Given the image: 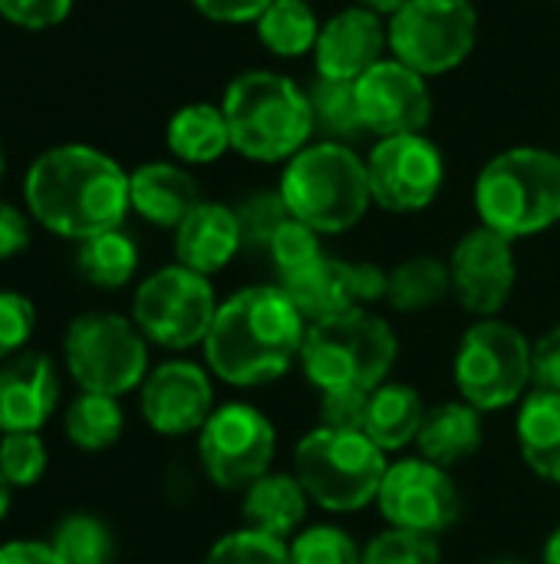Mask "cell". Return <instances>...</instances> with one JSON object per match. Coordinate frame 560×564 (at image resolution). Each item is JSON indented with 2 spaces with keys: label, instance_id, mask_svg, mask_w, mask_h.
<instances>
[{
  "label": "cell",
  "instance_id": "obj_1",
  "mask_svg": "<svg viewBox=\"0 0 560 564\" xmlns=\"http://www.w3.org/2000/svg\"><path fill=\"white\" fill-rule=\"evenodd\" d=\"M304 334L307 321L281 284H251L218 304L201 344L205 367L238 390L267 387L300 360Z\"/></svg>",
  "mask_w": 560,
  "mask_h": 564
},
{
  "label": "cell",
  "instance_id": "obj_2",
  "mask_svg": "<svg viewBox=\"0 0 560 564\" xmlns=\"http://www.w3.org/2000/svg\"><path fill=\"white\" fill-rule=\"evenodd\" d=\"M30 215L53 235L86 241L92 235L122 228L129 202V172L83 142L46 149L23 178Z\"/></svg>",
  "mask_w": 560,
  "mask_h": 564
},
{
  "label": "cell",
  "instance_id": "obj_3",
  "mask_svg": "<svg viewBox=\"0 0 560 564\" xmlns=\"http://www.w3.org/2000/svg\"><path fill=\"white\" fill-rule=\"evenodd\" d=\"M231 149L251 162H290L314 135L307 89L274 69L238 73L221 99Z\"/></svg>",
  "mask_w": 560,
  "mask_h": 564
},
{
  "label": "cell",
  "instance_id": "obj_4",
  "mask_svg": "<svg viewBox=\"0 0 560 564\" xmlns=\"http://www.w3.org/2000/svg\"><path fill=\"white\" fill-rule=\"evenodd\" d=\"M475 212L508 241L541 235L560 221V152L515 145L475 178Z\"/></svg>",
  "mask_w": 560,
  "mask_h": 564
},
{
  "label": "cell",
  "instance_id": "obj_5",
  "mask_svg": "<svg viewBox=\"0 0 560 564\" xmlns=\"http://www.w3.org/2000/svg\"><path fill=\"white\" fill-rule=\"evenodd\" d=\"M281 198L290 215L317 235H343L363 221L373 205L366 159L343 142L304 145L281 175Z\"/></svg>",
  "mask_w": 560,
  "mask_h": 564
},
{
  "label": "cell",
  "instance_id": "obj_6",
  "mask_svg": "<svg viewBox=\"0 0 560 564\" xmlns=\"http://www.w3.org/2000/svg\"><path fill=\"white\" fill-rule=\"evenodd\" d=\"M399 357L396 330L370 307L307 324L300 370L314 390H376L389 380Z\"/></svg>",
  "mask_w": 560,
  "mask_h": 564
},
{
  "label": "cell",
  "instance_id": "obj_7",
  "mask_svg": "<svg viewBox=\"0 0 560 564\" xmlns=\"http://www.w3.org/2000/svg\"><path fill=\"white\" fill-rule=\"evenodd\" d=\"M386 469V453L366 433L317 426L300 436L294 449V476L307 489L310 502L333 516L373 506Z\"/></svg>",
  "mask_w": 560,
  "mask_h": 564
},
{
  "label": "cell",
  "instance_id": "obj_8",
  "mask_svg": "<svg viewBox=\"0 0 560 564\" xmlns=\"http://www.w3.org/2000/svg\"><path fill=\"white\" fill-rule=\"evenodd\" d=\"M452 377L459 400L479 413L518 406L531 390V340L502 317H479L455 347Z\"/></svg>",
  "mask_w": 560,
  "mask_h": 564
},
{
  "label": "cell",
  "instance_id": "obj_9",
  "mask_svg": "<svg viewBox=\"0 0 560 564\" xmlns=\"http://www.w3.org/2000/svg\"><path fill=\"white\" fill-rule=\"evenodd\" d=\"M66 370L86 393L125 397L149 377V340L132 317L112 311L79 314L63 337Z\"/></svg>",
  "mask_w": 560,
  "mask_h": 564
},
{
  "label": "cell",
  "instance_id": "obj_10",
  "mask_svg": "<svg viewBox=\"0 0 560 564\" xmlns=\"http://www.w3.org/2000/svg\"><path fill=\"white\" fill-rule=\"evenodd\" d=\"M218 304L221 301L215 297L211 278L175 261L135 288L132 321L149 344L165 350H191L205 344Z\"/></svg>",
  "mask_w": 560,
  "mask_h": 564
},
{
  "label": "cell",
  "instance_id": "obj_11",
  "mask_svg": "<svg viewBox=\"0 0 560 564\" xmlns=\"http://www.w3.org/2000/svg\"><path fill=\"white\" fill-rule=\"evenodd\" d=\"M479 40L472 0H409L389 17V50L419 76H442L469 59Z\"/></svg>",
  "mask_w": 560,
  "mask_h": 564
},
{
  "label": "cell",
  "instance_id": "obj_12",
  "mask_svg": "<svg viewBox=\"0 0 560 564\" xmlns=\"http://www.w3.org/2000/svg\"><path fill=\"white\" fill-rule=\"evenodd\" d=\"M277 456V430L254 403H221L198 433V463L211 486L244 492L271 473Z\"/></svg>",
  "mask_w": 560,
  "mask_h": 564
},
{
  "label": "cell",
  "instance_id": "obj_13",
  "mask_svg": "<svg viewBox=\"0 0 560 564\" xmlns=\"http://www.w3.org/2000/svg\"><path fill=\"white\" fill-rule=\"evenodd\" d=\"M376 509L393 529H409L422 535L449 532L462 516V496L452 469H442L422 456H406L389 463Z\"/></svg>",
  "mask_w": 560,
  "mask_h": 564
},
{
  "label": "cell",
  "instance_id": "obj_14",
  "mask_svg": "<svg viewBox=\"0 0 560 564\" xmlns=\"http://www.w3.org/2000/svg\"><path fill=\"white\" fill-rule=\"evenodd\" d=\"M370 195L383 212L416 215L426 212L446 182V159L436 142L422 132L389 135L373 145L366 155Z\"/></svg>",
  "mask_w": 560,
  "mask_h": 564
},
{
  "label": "cell",
  "instance_id": "obj_15",
  "mask_svg": "<svg viewBox=\"0 0 560 564\" xmlns=\"http://www.w3.org/2000/svg\"><path fill=\"white\" fill-rule=\"evenodd\" d=\"M386 278L389 271H383L380 264L343 261L323 251L307 268L277 278V284L304 314V321L317 324V321L386 301Z\"/></svg>",
  "mask_w": 560,
  "mask_h": 564
},
{
  "label": "cell",
  "instance_id": "obj_16",
  "mask_svg": "<svg viewBox=\"0 0 560 564\" xmlns=\"http://www.w3.org/2000/svg\"><path fill=\"white\" fill-rule=\"evenodd\" d=\"M449 271H452V294L469 314H475V321L498 317L518 284L515 241L479 225L465 231L452 248Z\"/></svg>",
  "mask_w": 560,
  "mask_h": 564
},
{
  "label": "cell",
  "instance_id": "obj_17",
  "mask_svg": "<svg viewBox=\"0 0 560 564\" xmlns=\"http://www.w3.org/2000/svg\"><path fill=\"white\" fill-rule=\"evenodd\" d=\"M139 410L158 436L201 433L215 413L211 370L195 360H165L152 367L139 387Z\"/></svg>",
  "mask_w": 560,
  "mask_h": 564
},
{
  "label": "cell",
  "instance_id": "obj_18",
  "mask_svg": "<svg viewBox=\"0 0 560 564\" xmlns=\"http://www.w3.org/2000/svg\"><path fill=\"white\" fill-rule=\"evenodd\" d=\"M353 86L363 126L376 139L422 132L432 119V93L426 86V76H419L396 56L370 66Z\"/></svg>",
  "mask_w": 560,
  "mask_h": 564
},
{
  "label": "cell",
  "instance_id": "obj_19",
  "mask_svg": "<svg viewBox=\"0 0 560 564\" xmlns=\"http://www.w3.org/2000/svg\"><path fill=\"white\" fill-rule=\"evenodd\" d=\"M386 46H389V23H383L380 13L360 3L347 7L320 26L314 46L317 76L356 83L370 66L386 59L383 56Z\"/></svg>",
  "mask_w": 560,
  "mask_h": 564
},
{
  "label": "cell",
  "instance_id": "obj_20",
  "mask_svg": "<svg viewBox=\"0 0 560 564\" xmlns=\"http://www.w3.org/2000/svg\"><path fill=\"white\" fill-rule=\"evenodd\" d=\"M59 370L40 350L0 364V433H40L59 406Z\"/></svg>",
  "mask_w": 560,
  "mask_h": 564
},
{
  "label": "cell",
  "instance_id": "obj_21",
  "mask_svg": "<svg viewBox=\"0 0 560 564\" xmlns=\"http://www.w3.org/2000/svg\"><path fill=\"white\" fill-rule=\"evenodd\" d=\"M244 248L241 241V225L238 212L224 202H201L178 228H175V258L178 264L211 278L224 271L238 251Z\"/></svg>",
  "mask_w": 560,
  "mask_h": 564
},
{
  "label": "cell",
  "instance_id": "obj_22",
  "mask_svg": "<svg viewBox=\"0 0 560 564\" xmlns=\"http://www.w3.org/2000/svg\"><path fill=\"white\" fill-rule=\"evenodd\" d=\"M129 202L149 225L178 228L205 198L188 169L175 162H145L129 175Z\"/></svg>",
  "mask_w": 560,
  "mask_h": 564
},
{
  "label": "cell",
  "instance_id": "obj_23",
  "mask_svg": "<svg viewBox=\"0 0 560 564\" xmlns=\"http://www.w3.org/2000/svg\"><path fill=\"white\" fill-rule=\"evenodd\" d=\"M310 496L294 473H267L241 492V519L248 529L290 542L310 512Z\"/></svg>",
  "mask_w": 560,
  "mask_h": 564
},
{
  "label": "cell",
  "instance_id": "obj_24",
  "mask_svg": "<svg viewBox=\"0 0 560 564\" xmlns=\"http://www.w3.org/2000/svg\"><path fill=\"white\" fill-rule=\"evenodd\" d=\"M482 416L485 413H479L465 400H446V403L429 406L426 423L416 440V456H422L442 469H455V466L469 463L485 443Z\"/></svg>",
  "mask_w": 560,
  "mask_h": 564
},
{
  "label": "cell",
  "instance_id": "obj_25",
  "mask_svg": "<svg viewBox=\"0 0 560 564\" xmlns=\"http://www.w3.org/2000/svg\"><path fill=\"white\" fill-rule=\"evenodd\" d=\"M426 400L416 387L399 383V380H386L370 393V410H366V423L363 433L389 456V453H403L409 446H416L419 430L426 423Z\"/></svg>",
  "mask_w": 560,
  "mask_h": 564
},
{
  "label": "cell",
  "instance_id": "obj_26",
  "mask_svg": "<svg viewBox=\"0 0 560 564\" xmlns=\"http://www.w3.org/2000/svg\"><path fill=\"white\" fill-rule=\"evenodd\" d=\"M515 440L525 466L538 479L560 486V393L531 390L518 403Z\"/></svg>",
  "mask_w": 560,
  "mask_h": 564
},
{
  "label": "cell",
  "instance_id": "obj_27",
  "mask_svg": "<svg viewBox=\"0 0 560 564\" xmlns=\"http://www.w3.org/2000/svg\"><path fill=\"white\" fill-rule=\"evenodd\" d=\"M165 142H168V152L185 165L218 162L231 149V132H228L221 106H211V102L182 106L168 119Z\"/></svg>",
  "mask_w": 560,
  "mask_h": 564
},
{
  "label": "cell",
  "instance_id": "obj_28",
  "mask_svg": "<svg viewBox=\"0 0 560 564\" xmlns=\"http://www.w3.org/2000/svg\"><path fill=\"white\" fill-rule=\"evenodd\" d=\"M452 294L449 261L432 254H416L399 261L386 278V304L399 314H422L439 307Z\"/></svg>",
  "mask_w": 560,
  "mask_h": 564
},
{
  "label": "cell",
  "instance_id": "obj_29",
  "mask_svg": "<svg viewBox=\"0 0 560 564\" xmlns=\"http://www.w3.org/2000/svg\"><path fill=\"white\" fill-rule=\"evenodd\" d=\"M76 268L79 274L102 291H119L125 288L135 271H139V245L132 241V235H125L122 228L92 235L86 241H79V254H76Z\"/></svg>",
  "mask_w": 560,
  "mask_h": 564
},
{
  "label": "cell",
  "instance_id": "obj_30",
  "mask_svg": "<svg viewBox=\"0 0 560 564\" xmlns=\"http://www.w3.org/2000/svg\"><path fill=\"white\" fill-rule=\"evenodd\" d=\"M63 430L66 440L83 453H102L116 446L125 430V413L119 406V397L79 390V397L66 406Z\"/></svg>",
  "mask_w": 560,
  "mask_h": 564
},
{
  "label": "cell",
  "instance_id": "obj_31",
  "mask_svg": "<svg viewBox=\"0 0 560 564\" xmlns=\"http://www.w3.org/2000/svg\"><path fill=\"white\" fill-rule=\"evenodd\" d=\"M307 99H310V112H314V132H320L323 142L350 145L353 139H360L366 132L353 83L317 76L307 89Z\"/></svg>",
  "mask_w": 560,
  "mask_h": 564
},
{
  "label": "cell",
  "instance_id": "obj_32",
  "mask_svg": "<svg viewBox=\"0 0 560 564\" xmlns=\"http://www.w3.org/2000/svg\"><path fill=\"white\" fill-rule=\"evenodd\" d=\"M254 26L261 43L274 56H287V59L314 53L320 36V20L307 0H274Z\"/></svg>",
  "mask_w": 560,
  "mask_h": 564
},
{
  "label": "cell",
  "instance_id": "obj_33",
  "mask_svg": "<svg viewBox=\"0 0 560 564\" xmlns=\"http://www.w3.org/2000/svg\"><path fill=\"white\" fill-rule=\"evenodd\" d=\"M53 552L59 555L63 564H109L112 562V535L106 522H99L89 512H73L66 516L53 539Z\"/></svg>",
  "mask_w": 560,
  "mask_h": 564
},
{
  "label": "cell",
  "instance_id": "obj_34",
  "mask_svg": "<svg viewBox=\"0 0 560 564\" xmlns=\"http://www.w3.org/2000/svg\"><path fill=\"white\" fill-rule=\"evenodd\" d=\"M234 212H238L244 251H254V254H267L277 231L294 218L281 192H254L241 205H234Z\"/></svg>",
  "mask_w": 560,
  "mask_h": 564
},
{
  "label": "cell",
  "instance_id": "obj_35",
  "mask_svg": "<svg viewBox=\"0 0 560 564\" xmlns=\"http://www.w3.org/2000/svg\"><path fill=\"white\" fill-rule=\"evenodd\" d=\"M290 564H363V545L340 525L300 529L290 542Z\"/></svg>",
  "mask_w": 560,
  "mask_h": 564
},
{
  "label": "cell",
  "instance_id": "obj_36",
  "mask_svg": "<svg viewBox=\"0 0 560 564\" xmlns=\"http://www.w3.org/2000/svg\"><path fill=\"white\" fill-rule=\"evenodd\" d=\"M363 564H442V545L436 535L386 525L363 545Z\"/></svg>",
  "mask_w": 560,
  "mask_h": 564
},
{
  "label": "cell",
  "instance_id": "obj_37",
  "mask_svg": "<svg viewBox=\"0 0 560 564\" xmlns=\"http://www.w3.org/2000/svg\"><path fill=\"white\" fill-rule=\"evenodd\" d=\"M201 564H290V545L241 525L221 535Z\"/></svg>",
  "mask_w": 560,
  "mask_h": 564
},
{
  "label": "cell",
  "instance_id": "obj_38",
  "mask_svg": "<svg viewBox=\"0 0 560 564\" xmlns=\"http://www.w3.org/2000/svg\"><path fill=\"white\" fill-rule=\"evenodd\" d=\"M50 466L40 433H0V473L13 489H30Z\"/></svg>",
  "mask_w": 560,
  "mask_h": 564
},
{
  "label": "cell",
  "instance_id": "obj_39",
  "mask_svg": "<svg viewBox=\"0 0 560 564\" xmlns=\"http://www.w3.org/2000/svg\"><path fill=\"white\" fill-rule=\"evenodd\" d=\"M320 254H323L320 235H317L314 228H307L304 221H297V218H290V221L277 231V238L271 241V248H267V258H271L277 278L307 268V264L317 261Z\"/></svg>",
  "mask_w": 560,
  "mask_h": 564
},
{
  "label": "cell",
  "instance_id": "obj_40",
  "mask_svg": "<svg viewBox=\"0 0 560 564\" xmlns=\"http://www.w3.org/2000/svg\"><path fill=\"white\" fill-rule=\"evenodd\" d=\"M36 330V307L26 294L0 291V364L23 354Z\"/></svg>",
  "mask_w": 560,
  "mask_h": 564
},
{
  "label": "cell",
  "instance_id": "obj_41",
  "mask_svg": "<svg viewBox=\"0 0 560 564\" xmlns=\"http://www.w3.org/2000/svg\"><path fill=\"white\" fill-rule=\"evenodd\" d=\"M370 393L373 390H353V387H337V390H320V426L327 430H350L363 433L366 410H370Z\"/></svg>",
  "mask_w": 560,
  "mask_h": 564
},
{
  "label": "cell",
  "instance_id": "obj_42",
  "mask_svg": "<svg viewBox=\"0 0 560 564\" xmlns=\"http://www.w3.org/2000/svg\"><path fill=\"white\" fill-rule=\"evenodd\" d=\"M73 10V0H0V17L23 30H50L63 23Z\"/></svg>",
  "mask_w": 560,
  "mask_h": 564
},
{
  "label": "cell",
  "instance_id": "obj_43",
  "mask_svg": "<svg viewBox=\"0 0 560 564\" xmlns=\"http://www.w3.org/2000/svg\"><path fill=\"white\" fill-rule=\"evenodd\" d=\"M531 380L535 390L560 393V324L548 327L531 344Z\"/></svg>",
  "mask_w": 560,
  "mask_h": 564
},
{
  "label": "cell",
  "instance_id": "obj_44",
  "mask_svg": "<svg viewBox=\"0 0 560 564\" xmlns=\"http://www.w3.org/2000/svg\"><path fill=\"white\" fill-rule=\"evenodd\" d=\"M195 10L215 23H257L274 0H191Z\"/></svg>",
  "mask_w": 560,
  "mask_h": 564
},
{
  "label": "cell",
  "instance_id": "obj_45",
  "mask_svg": "<svg viewBox=\"0 0 560 564\" xmlns=\"http://www.w3.org/2000/svg\"><path fill=\"white\" fill-rule=\"evenodd\" d=\"M26 248H30V218L10 202H0V261L17 258Z\"/></svg>",
  "mask_w": 560,
  "mask_h": 564
},
{
  "label": "cell",
  "instance_id": "obj_46",
  "mask_svg": "<svg viewBox=\"0 0 560 564\" xmlns=\"http://www.w3.org/2000/svg\"><path fill=\"white\" fill-rule=\"evenodd\" d=\"M0 564H63L50 542L17 539L0 545Z\"/></svg>",
  "mask_w": 560,
  "mask_h": 564
},
{
  "label": "cell",
  "instance_id": "obj_47",
  "mask_svg": "<svg viewBox=\"0 0 560 564\" xmlns=\"http://www.w3.org/2000/svg\"><path fill=\"white\" fill-rule=\"evenodd\" d=\"M360 7H366V10H373V13H380V17H393V13H399L409 0H356Z\"/></svg>",
  "mask_w": 560,
  "mask_h": 564
},
{
  "label": "cell",
  "instance_id": "obj_48",
  "mask_svg": "<svg viewBox=\"0 0 560 564\" xmlns=\"http://www.w3.org/2000/svg\"><path fill=\"white\" fill-rule=\"evenodd\" d=\"M541 564H560V525L548 535V542L541 549Z\"/></svg>",
  "mask_w": 560,
  "mask_h": 564
},
{
  "label": "cell",
  "instance_id": "obj_49",
  "mask_svg": "<svg viewBox=\"0 0 560 564\" xmlns=\"http://www.w3.org/2000/svg\"><path fill=\"white\" fill-rule=\"evenodd\" d=\"M13 492H17V489H13V486L7 482V476L0 473V522L7 519V512H10V506H13Z\"/></svg>",
  "mask_w": 560,
  "mask_h": 564
},
{
  "label": "cell",
  "instance_id": "obj_50",
  "mask_svg": "<svg viewBox=\"0 0 560 564\" xmlns=\"http://www.w3.org/2000/svg\"><path fill=\"white\" fill-rule=\"evenodd\" d=\"M488 564H525V562H518V558H498V562H488Z\"/></svg>",
  "mask_w": 560,
  "mask_h": 564
},
{
  "label": "cell",
  "instance_id": "obj_51",
  "mask_svg": "<svg viewBox=\"0 0 560 564\" xmlns=\"http://www.w3.org/2000/svg\"><path fill=\"white\" fill-rule=\"evenodd\" d=\"M3 165H7V162H3V142H0V178H3Z\"/></svg>",
  "mask_w": 560,
  "mask_h": 564
},
{
  "label": "cell",
  "instance_id": "obj_52",
  "mask_svg": "<svg viewBox=\"0 0 560 564\" xmlns=\"http://www.w3.org/2000/svg\"><path fill=\"white\" fill-rule=\"evenodd\" d=\"M558 3H560V0H558Z\"/></svg>",
  "mask_w": 560,
  "mask_h": 564
}]
</instances>
